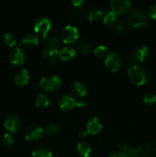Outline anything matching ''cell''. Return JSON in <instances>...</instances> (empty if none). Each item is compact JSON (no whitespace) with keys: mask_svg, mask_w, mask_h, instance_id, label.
I'll return each mask as SVG.
<instances>
[{"mask_svg":"<svg viewBox=\"0 0 156 157\" xmlns=\"http://www.w3.org/2000/svg\"><path fill=\"white\" fill-rule=\"evenodd\" d=\"M127 75L132 83L136 85H142L148 81V73L141 64L134 63L128 67Z\"/></svg>","mask_w":156,"mask_h":157,"instance_id":"1","label":"cell"},{"mask_svg":"<svg viewBox=\"0 0 156 157\" xmlns=\"http://www.w3.org/2000/svg\"><path fill=\"white\" fill-rule=\"evenodd\" d=\"M128 21L130 25L136 29H143L148 25V16L145 12L140 9H134L130 12Z\"/></svg>","mask_w":156,"mask_h":157,"instance_id":"2","label":"cell"},{"mask_svg":"<svg viewBox=\"0 0 156 157\" xmlns=\"http://www.w3.org/2000/svg\"><path fill=\"white\" fill-rule=\"evenodd\" d=\"M61 79L57 75H47L41 78L40 80L39 86L44 90L52 91L55 90L61 86Z\"/></svg>","mask_w":156,"mask_h":157,"instance_id":"3","label":"cell"},{"mask_svg":"<svg viewBox=\"0 0 156 157\" xmlns=\"http://www.w3.org/2000/svg\"><path fill=\"white\" fill-rule=\"evenodd\" d=\"M33 28L36 33L45 37L51 28V21L47 17H39L34 22Z\"/></svg>","mask_w":156,"mask_h":157,"instance_id":"4","label":"cell"},{"mask_svg":"<svg viewBox=\"0 0 156 157\" xmlns=\"http://www.w3.org/2000/svg\"><path fill=\"white\" fill-rule=\"evenodd\" d=\"M79 37V32L76 28L72 25H67L61 32V38L66 44L74 43Z\"/></svg>","mask_w":156,"mask_h":157,"instance_id":"5","label":"cell"},{"mask_svg":"<svg viewBox=\"0 0 156 157\" xmlns=\"http://www.w3.org/2000/svg\"><path fill=\"white\" fill-rule=\"evenodd\" d=\"M105 65L111 71H116L122 65V60L118 53L112 52L105 58Z\"/></svg>","mask_w":156,"mask_h":157,"instance_id":"6","label":"cell"},{"mask_svg":"<svg viewBox=\"0 0 156 157\" xmlns=\"http://www.w3.org/2000/svg\"><path fill=\"white\" fill-rule=\"evenodd\" d=\"M22 121L18 115L12 114L8 117L4 122V127L10 133H15L21 128Z\"/></svg>","mask_w":156,"mask_h":157,"instance_id":"7","label":"cell"},{"mask_svg":"<svg viewBox=\"0 0 156 157\" xmlns=\"http://www.w3.org/2000/svg\"><path fill=\"white\" fill-rule=\"evenodd\" d=\"M112 11L116 15H122L128 12L131 8V2L128 0H112L110 2Z\"/></svg>","mask_w":156,"mask_h":157,"instance_id":"8","label":"cell"},{"mask_svg":"<svg viewBox=\"0 0 156 157\" xmlns=\"http://www.w3.org/2000/svg\"><path fill=\"white\" fill-rule=\"evenodd\" d=\"M43 129L40 126L32 124L24 130V137L29 141H35L42 136Z\"/></svg>","mask_w":156,"mask_h":157,"instance_id":"9","label":"cell"},{"mask_svg":"<svg viewBox=\"0 0 156 157\" xmlns=\"http://www.w3.org/2000/svg\"><path fill=\"white\" fill-rule=\"evenodd\" d=\"M9 61L15 66H20L24 61V55L19 46L15 47L10 51L9 54Z\"/></svg>","mask_w":156,"mask_h":157,"instance_id":"10","label":"cell"},{"mask_svg":"<svg viewBox=\"0 0 156 157\" xmlns=\"http://www.w3.org/2000/svg\"><path fill=\"white\" fill-rule=\"evenodd\" d=\"M58 104L60 108L64 111L69 110L75 107V99L70 94H66L60 98Z\"/></svg>","mask_w":156,"mask_h":157,"instance_id":"11","label":"cell"},{"mask_svg":"<svg viewBox=\"0 0 156 157\" xmlns=\"http://www.w3.org/2000/svg\"><path fill=\"white\" fill-rule=\"evenodd\" d=\"M102 123L101 121L96 117H93L90 118L87 124V131L88 133L92 135L96 134L102 129Z\"/></svg>","mask_w":156,"mask_h":157,"instance_id":"12","label":"cell"},{"mask_svg":"<svg viewBox=\"0 0 156 157\" xmlns=\"http://www.w3.org/2000/svg\"><path fill=\"white\" fill-rule=\"evenodd\" d=\"M14 81L18 86H23L26 84L29 81L28 71L25 68L18 69L14 75Z\"/></svg>","mask_w":156,"mask_h":157,"instance_id":"13","label":"cell"},{"mask_svg":"<svg viewBox=\"0 0 156 157\" xmlns=\"http://www.w3.org/2000/svg\"><path fill=\"white\" fill-rule=\"evenodd\" d=\"M43 41L48 50H58V48L60 47V41L58 37L55 35H46L45 37H44Z\"/></svg>","mask_w":156,"mask_h":157,"instance_id":"14","label":"cell"},{"mask_svg":"<svg viewBox=\"0 0 156 157\" xmlns=\"http://www.w3.org/2000/svg\"><path fill=\"white\" fill-rule=\"evenodd\" d=\"M149 49L147 46L142 45L138 48L134 53V58L136 61L139 62H144L146 61L149 57Z\"/></svg>","mask_w":156,"mask_h":157,"instance_id":"15","label":"cell"},{"mask_svg":"<svg viewBox=\"0 0 156 157\" xmlns=\"http://www.w3.org/2000/svg\"><path fill=\"white\" fill-rule=\"evenodd\" d=\"M70 89L72 93L78 98H83L87 93V87L85 84L80 81H73L70 86Z\"/></svg>","mask_w":156,"mask_h":157,"instance_id":"16","label":"cell"},{"mask_svg":"<svg viewBox=\"0 0 156 157\" xmlns=\"http://www.w3.org/2000/svg\"><path fill=\"white\" fill-rule=\"evenodd\" d=\"M76 57V51L69 47H64L59 52V58L62 61H69Z\"/></svg>","mask_w":156,"mask_h":157,"instance_id":"17","label":"cell"},{"mask_svg":"<svg viewBox=\"0 0 156 157\" xmlns=\"http://www.w3.org/2000/svg\"><path fill=\"white\" fill-rule=\"evenodd\" d=\"M22 43L25 47L33 48L38 43V38L35 34L28 33L24 35L22 38Z\"/></svg>","mask_w":156,"mask_h":157,"instance_id":"18","label":"cell"},{"mask_svg":"<svg viewBox=\"0 0 156 157\" xmlns=\"http://www.w3.org/2000/svg\"><path fill=\"white\" fill-rule=\"evenodd\" d=\"M77 151L82 157H89L91 153V147L87 141H81L77 144Z\"/></svg>","mask_w":156,"mask_h":157,"instance_id":"19","label":"cell"},{"mask_svg":"<svg viewBox=\"0 0 156 157\" xmlns=\"http://www.w3.org/2000/svg\"><path fill=\"white\" fill-rule=\"evenodd\" d=\"M35 104L39 108H45L50 104V99L44 94H39L35 98Z\"/></svg>","mask_w":156,"mask_h":157,"instance_id":"20","label":"cell"},{"mask_svg":"<svg viewBox=\"0 0 156 157\" xmlns=\"http://www.w3.org/2000/svg\"><path fill=\"white\" fill-rule=\"evenodd\" d=\"M33 157H52V153L45 147H38L32 151Z\"/></svg>","mask_w":156,"mask_h":157,"instance_id":"21","label":"cell"},{"mask_svg":"<svg viewBox=\"0 0 156 157\" xmlns=\"http://www.w3.org/2000/svg\"><path fill=\"white\" fill-rule=\"evenodd\" d=\"M2 40L4 41L5 44L6 45L9 46V47H13L14 45L16 44L17 39L15 35L12 32H6L4 35H2Z\"/></svg>","mask_w":156,"mask_h":157,"instance_id":"22","label":"cell"},{"mask_svg":"<svg viewBox=\"0 0 156 157\" xmlns=\"http://www.w3.org/2000/svg\"><path fill=\"white\" fill-rule=\"evenodd\" d=\"M116 14L113 11H110V12H106L103 16V23L105 25H113L116 22Z\"/></svg>","mask_w":156,"mask_h":157,"instance_id":"23","label":"cell"},{"mask_svg":"<svg viewBox=\"0 0 156 157\" xmlns=\"http://www.w3.org/2000/svg\"><path fill=\"white\" fill-rule=\"evenodd\" d=\"M102 17V11L99 9H92L90 11L88 14V18L90 21H99L101 18Z\"/></svg>","mask_w":156,"mask_h":157,"instance_id":"24","label":"cell"},{"mask_svg":"<svg viewBox=\"0 0 156 157\" xmlns=\"http://www.w3.org/2000/svg\"><path fill=\"white\" fill-rule=\"evenodd\" d=\"M59 130L60 129L59 127H58V126L53 124H47L45 127V129H44L45 133L50 136H57V135L58 134V133H59Z\"/></svg>","mask_w":156,"mask_h":157,"instance_id":"25","label":"cell"},{"mask_svg":"<svg viewBox=\"0 0 156 157\" xmlns=\"http://www.w3.org/2000/svg\"><path fill=\"white\" fill-rule=\"evenodd\" d=\"M108 49L105 45H98L93 51V54L97 58H103L108 55Z\"/></svg>","mask_w":156,"mask_h":157,"instance_id":"26","label":"cell"},{"mask_svg":"<svg viewBox=\"0 0 156 157\" xmlns=\"http://www.w3.org/2000/svg\"><path fill=\"white\" fill-rule=\"evenodd\" d=\"M76 48L77 51L80 54L83 55H87L90 52V45L87 42H84V41H81L79 42L76 45Z\"/></svg>","mask_w":156,"mask_h":157,"instance_id":"27","label":"cell"},{"mask_svg":"<svg viewBox=\"0 0 156 157\" xmlns=\"http://www.w3.org/2000/svg\"><path fill=\"white\" fill-rule=\"evenodd\" d=\"M143 102L145 103L146 105L151 106L153 104H154L156 103V95L154 94L151 93H147L145 95L143 98Z\"/></svg>","mask_w":156,"mask_h":157,"instance_id":"28","label":"cell"},{"mask_svg":"<svg viewBox=\"0 0 156 157\" xmlns=\"http://www.w3.org/2000/svg\"><path fill=\"white\" fill-rule=\"evenodd\" d=\"M2 144H4L5 146L9 147V146L12 145V144H14V138L9 133H6L2 136Z\"/></svg>","mask_w":156,"mask_h":157,"instance_id":"29","label":"cell"},{"mask_svg":"<svg viewBox=\"0 0 156 157\" xmlns=\"http://www.w3.org/2000/svg\"><path fill=\"white\" fill-rule=\"evenodd\" d=\"M148 15L152 19H156V4H152L148 7Z\"/></svg>","mask_w":156,"mask_h":157,"instance_id":"30","label":"cell"},{"mask_svg":"<svg viewBox=\"0 0 156 157\" xmlns=\"http://www.w3.org/2000/svg\"><path fill=\"white\" fill-rule=\"evenodd\" d=\"M113 28L116 32H123L125 29V26H124V23L122 21H116V22L113 25Z\"/></svg>","mask_w":156,"mask_h":157,"instance_id":"31","label":"cell"},{"mask_svg":"<svg viewBox=\"0 0 156 157\" xmlns=\"http://www.w3.org/2000/svg\"><path fill=\"white\" fill-rule=\"evenodd\" d=\"M59 58V52L58 50H49L48 59L50 61H56Z\"/></svg>","mask_w":156,"mask_h":157,"instance_id":"32","label":"cell"},{"mask_svg":"<svg viewBox=\"0 0 156 157\" xmlns=\"http://www.w3.org/2000/svg\"><path fill=\"white\" fill-rule=\"evenodd\" d=\"M87 105V101L82 98H80L78 99L75 100V106L79 107H85Z\"/></svg>","mask_w":156,"mask_h":157,"instance_id":"33","label":"cell"},{"mask_svg":"<svg viewBox=\"0 0 156 157\" xmlns=\"http://www.w3.org/2000/svg\"><path fill=\"white\" fill-rule=\"evenodd\" d=\"M72 3L76 7H80V6H82L83 5L85 4V1H83V0H73V1H72Z\"/></svg>","mask_w":156,"mask_h":157,"instance_id":"34","label":"cell"},{"mask_svg":"<svg viewBox=\"0 0 156 157\" xmlns=\"http://www.w3.org/2000/svg\"><path fill=\"white\" fill-rule=\"evenodd\" d=\"M41 56L44 59H48V56H49V50L48 49L45 48L44 50H42L41 53Z\"/></svg>","mask_w":156,"mask_h":157,"instance_id":"35","label":"cell"},{"mask_svg":"<svg viewBox=\"0 0 156 157\" xmlns=\"http://www.w3.org/2000/svg\"><path fill=\"white\" fill-rule=\"evenodd\" d=\"M87 133H88V132H87V130H80L79 132H78L77 135H78V136H79V137L84 138V137H85L86 136H87Z\"/></svg>","mask_w":156,"mask_h":157,"instance_id":"36","label":"cell"}]
</instances>
